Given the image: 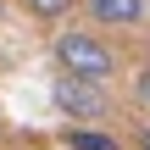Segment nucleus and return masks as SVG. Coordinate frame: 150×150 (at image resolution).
<instances>
[{
  "label": "nucleus",
  "instance_id": "obj_1",
  "mask_svg": "<svg viewBox=\"0 0 150 150\" xmlns=\"http://www.w3.org/2000/svg\"><path fill=\"white\" fill-rule=\"evenodd\" d=\"M56 67L67 72V78H89V83H106L111 72H117V50L100 39V33H56Z\"/></svg>",
  "mask_w": 150,
  "mask_h": 150
},
{
  "label": "nucleus",
  "instance_id": "obj_4",
  "mask_svg": "<svg viewBox=\"0 0 150 150\" xmlns=\"http://www.w3.org/2000/svg\"><path fill=\"white\" fill-rule=\"evenodd\" d=\"M67 150H117L111 134H89V128H72L67 134Z\"/></svg>",
  "mask_w": 150,
  "mask_h": 150
},
{
  "label": "nucleus",
  "instance_id": "obj_7",
  "mask_svg": "<svg viewBox=\"0 0 150 150\" xmlns=\"http://www.w3.org/2000/svg\"><path fill=\"white\" fill-rule=\"evenodd\" d=\"M134 145H139V150H150V122L139 128V139H134Z\"/></svg>",
  "mask_w": 150,
  "mask_h": 150
},
{
  "label": "nucleus",
  "instance_id": "obj_5",
  "mask_svg": "<svg viewBox=\"0 0 150 150\" xmlns=\"http://www.w3.org/2000/svg\"><path fill=\"white\" fill-rule=\"evenodd\" d=\"M22 6H28L39 22H56V17H67V11H72V6H83V0H22Z\"/></svg>",
  "mask_w": 150,
  "mask_h": 150
},
{
  "label": "nucleus",
  "instance_id": "obj_2",
  "mask_svg": "<svg viewBox=\"0 0 150 150\" xmlns=\"http://www.w3.org/2000/svg\"><path fill=\"white\" fill-rule=\"evenodd\" d=\"M50 100L72 117V122H100L106 111H111V100H106V83H89V78H56V89H50Z\"/></svg>",
  "mask_w": 150,
  "mask_h": 150
},
{
  "label": "nucleus",
  "instance_id": "obj_3",
  "mask_svg": "<svg viewBox=\"0 0 150 150\" xmlns=\"http://www.w3.org/2000/svg\"><path fill=\"white\" fill-rule=\"evenodd\" d=\"M83 11L100 28H134V22H145V0H83Z\"/></svg>",
  "mask_w": 150,
  "mask_h": 150
},
{
  "label": "nucleus",
  "instance_id": "obj_6",
  "mask_svg": "<svg viewBox=\"0 0 150 150\" xmlns=\"http://www.w3.org/2000/svg\"><path fill=\"white\" fill-rule=\"evenodd\" d=\"M134 100L150 111V67H139V78H134Z\"/></svg>",
  "mask_w": 150,
  "mask_h": 150
}]
</instances>
